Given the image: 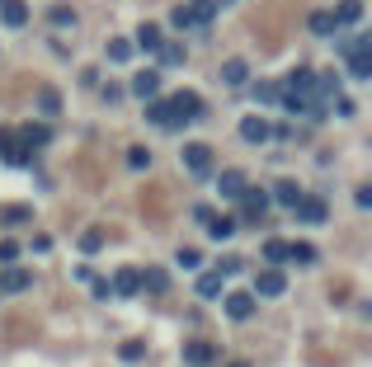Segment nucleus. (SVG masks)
<instances>
[{
	"instance_id": "obj_1",
	"label": "nucleus",
	"mask_w": 372,
	"mask_h": 367,
	"mask_svg": "<svg viewBox=\"0 0 372 367\" xmlns=\"http://www.w3.org/2000/svg\"><path fill=\"white\" fill-rule=\"evenodd\" d=\"M203 118V95L198 90H179L165 99V128H184V123H198Z\"/></svg>"
},
{
	"instance_id": "obj_2",
	"label": "nucleus",
	"mask_w": 372,
	"mask_h": 367,
	"mask_svg": "<svg viewBox=\"0 0 372 367\" xmlns=\"http://www.w3.org/2000/svg\"><path fill=\"white\" fill-rule=\"evenodd\" d=\"M236 203H240V217H236V221H245V226H260V221H264V212H268V193H264V188L245 184Z\"/></svg>"
},
{
	"instance_id": "obj_3",
	"label": "nucleus",
	"mask_w": 372,
	"mask_h": 367,
	"mask_svg": "<svg viewBox=\"0 0 372 367\" xmlns=\"http://www.w3.org/2000/svg\"><path fill=\"white\" fill-rule=\"evenodd\" d=\"M293 217L306 221V226H325V221H330V208H325V198H297Z\"/></svg>"
},
{
	"instance_id": "obj_4",
	"label": "nucleus",
	"mask_w": 372,
	"mask_h": 367,
	"mask_svg": "<svg viewBox=\"0 0 372 367\" xmlns=\"http://www.w3.org/2000/svg\"><path fill=\"white\" fill-rule=\"evenodd\" d=\"M184 170L188 175H213V146H203V141H188L184 146Z\"/></svg>"
},
{
	"instance_id": "obj_5",
	"label": "nucleus",
	"mask_w": 372,
	"mask_h": 367,
	"mask_svg": "<svg viewBox=\"0 0 372 367\" xmlns=\"http://www.w3.org/2000/svg\"><path fill=\"white\" fill-rule=\"evenodd\" d=\"M283 292H288V278L278 273V264H268V268L255 273V297H283Z\"/></svg>"
},
{
	"instance_id": "obj_6",
	"label": "nucleus",
	"mask_w": 372,
	"mask_h": 367,
	"mask_svg": "<svg viewBox=\"0 0 372 367\" xmlns=\"http://www.w3.org/2000/svg\"><path fill=\"white\" fill-rule=\"evenodd\" d=\"M226 297V315L231 320H250L255 315V292H222Z\"/></svg>"
},
{
	"instance_id": "obj_7",
	"label": "nucleus",
	"mask_w": 372,
	"mask_h": 367,
	"mask_svg": "<svg viewBox=\"0 0 372 367\" xmlns=\"http://www.w3.org/2000/svg\"><path fill=\"white\" fill-rule=\"evenodd\" d=\"M222 353H217L213 344H203V339H193V344H184V363L188 367H213Z\"/></svg>"
},
{
	"instance_id": "obj_8",
	"label": "nucleus",
	"mask_w": 372,
	"mask_h": 367,
	"mask_svg": "<svg viewBox=\"0 0 372 367\" xmlns=\"http://www.w3.org/2000/svg\"><path fill=\"white\" fill-rule=\"evenodd\" d=\"M240 137H245L250 146H264L273 132H268V123H264V118H255V113H250V118H240Z\"/></svg>"
},
{
	"instance_id": "obj_9",
	"label": "nucleus",
	"mask_w": 372,
	"mask_h": 367,
	"mask_svg": "<svg viewBox=\"0 0 372 367\" xmlns=\"http://www.w3.org/2000/svg\"><path fill=\"white\" fill-rule=\"evenodd\" d=\"M108 288H113V297H137L141 292V278H137V268H118Z\"/></svg>"
},
{
	"instance_id": "obj_10",
	"label": "nucleus",
	"mask_w": 372,
	"mask_h": 367,
	"mask_svg": "<svg viewBox=\"0 0 372 367\" xmlns=\"http://www.w3.org/2000/svg\"><path fill=\"white\" fill-rule=\"evenodd\" d=\"M0 19H5V28H24L28 24V5L24 0H0Z\"/></svg>"
},
{
	"instance_id": "obj_11",
	"label": "nucleus",
	"mask_w": 372,
	"mask_h": 367,
	"mask_svg": "<svg viewBox=\"0 0 372 367\" xmlns=\"http://www.w3.org/2000/svg\"><path fill=\"white\" fill-rule=\"evenodd\" d=\"M344 57H349V76L353 80L372 76V48H353V52H344Z\"/></svg>"
},
{
	"instance_id": "obj_12",
	"label": "nucleus",
	"mask_w": 372,
	"mask_h": 367,
	"mask_svg": "<svg viewBox=\"0 0 372 367\" xmlns=\"http://www.w3.org/2000/svg\"><path fill=\"white\" fill-rule=\"evenodd\" d=\"M33 288V278H28L24 268H10L5 264V273H0V292H28Z\"/></svg>"
},
{
	"instance_id": "obj_13",
	"label": "nucleus",
	"mask_w": 372,
	"mask_h": 367,
	"mask_svg": "<svg viewBox=\"0 0 372 367\" xmlns=\"http://www.w3.org/2000/svg\"><path fill=\"white\" fill-rule=\"evenodd\" d=\"M203 226H208V236H213V240H231L240 221H236V217H217V212H213V217H208Z\"/></svg>"
},
{
	"instance_id": "obj_14",
	"label": "nucleus",
	"mask_w": 372,
	"mask_h": 367,
	"mask_svg": "<svg viewBox=\"0 0 372 367\" xmlns=\"http://www.w3.org/2000/svg\"><path fill=\"white\" fill-rule=\"evenodd\" d=\"M160 43H165V38H160V28H156V24H141V28H137V48H141L146 57H156V52H160Z\"/></svg>"
},
{
	"instance_id": "obj_15",
	"label": "nucleus",
	"mask_w": 372,
	"mask_h": 367,
	"mask_svg": "<svg viewBox=\"0 0 372 367\" xmlns=\"http://www.w3.org/2000/svg\"><path fill=\"white\" fill-rule=\"evenodd\" d=\"M306 28H311L316 38H330V33H340V24H335V14H330V10H316V14L306 19Z\"/></svg>"
},
{
	"instance_id": "obj_16",
	"label": "nucleus",
	"mask_w": 372,
	"mask_h": 367,
	"mask_svg": "<svg viewBox=\"0 0 372 367\" xmlns=\"http://www.w3.org/2000/svg\"><path fill=\"white\" fill-rule=\"evenodd\" d=\"M217 188H222V198H240V188H245V175H240V170H222Z\"/></svg>"
},
{
	"instance_id": "obj_17",
	"label": "nucleus",
	"mask_w": 372,
	"mask_h": 367,
	"mask_svg": "<svg viewBox=\"0 0 372 367\" xmlns=\"http://www.w3.org/2000/svg\"><path fill=\"white\" fill-rule=\"evenodd\" d=\"M133 95H141V99L160 95V71H141V76L133 80Z\"/></svg>"
},
{
	"instance_id": "obj_18",
	"label": "nucleus",
	"mask_w": 372,
	"mask_h": 367,
	"mask_svg": "<svg viewBox=\"0 0 372 367\" xmlns=\"http://www.w3.org/2000/svg\"><path fill=\"white\" fill-rule=\"evenodd\" d=\"M226 292V273H203L198 278V297H222Z\"/></svg>"
},
{
	"instance_id": "obj_19",
	"label": "nucleus",
	"mask_w": 372,
	"mask_h": 367,
	"mask_svg": "<svg viewBox=\"0 0 372 367\" xmlns=\"http://www.w3.org/2000/svg\"><path fill=\"white\" fill-rule=\"evenodd\" d=\"M330 14H335V24H353V19L363 14V0H344V5H340V10H330Z\"/></svg>"
},
{
	"instance_id": "obj_20",
	"label": "nucleus",
	"mask_w": 372,
	"mask_h": 367,
	"mask_svg": "<svg viewBox=\"0 0 372 367\" xmlns=\"http://www.w3.org/2000/svg\"><path fill=\"white\" fill-rule=\"evenodd\" d=\"M273 198H278V203H283V208H293L297 198H302V188H297L293 179H283V184H273Z\"/></svg>"
},
{
	"instance_id": "obj_21",
	"label": "nucleus",
	"mask_w": 372,
	"mask_h": 367,
	"mask_svg": "<svg viewBox=\"0 0 372 367\" xmlns=\"http://www.w3.org/2000/svg\"><path fill=\"white\" fill-rule=\"evenodd\" d=\"M288 259H297V264H316V245H306V240H288Z\"/></svg>"
},
{
	"instance_id": "obj_22",
	"label": "nucleus",
	"mask_w": 372,
	"mask_h": 367,
	"mask_svg": "<svg viewBox=\"0 0 372 367\" xmlns=\"http://www.w3.org/2000/svg\"><path fill=\"white\" fill-rule=\"evenodd\" d=\"M264 259L268 264H288V240H278V236L264 240Z\"/></svg>"
},
{
	"instance_id": "obj_23",
	"label": "nucleus",
	"mask_w": 372,
	"mask_h": 367,
	"mask_svg": "<svg viewBox=\"0 0 372 367\" xmlns=\"http://www.w3.org/2000/svg\"><path fill=\"white\" fill-rule=\"evenodd\" d=\"M170 24H175V28H198V14H193V5H175Z\"/></svg>"
},
{
	"instance_id": "obj_24",
	"label": "nucleus",
	"mask_w": 372,
	"mask_h": 367,
	"mask_svg": "<svg viewBox=\"0 0 372 367\" xmlns=\"http://www.w3.org/2000/svg\"><path fill=\"white\" fill-rule=\"evenodd\" d=\"M245 76H250L245 61H226V66H222V80H226V85H245Z\"/></svg>"
},
{
	"instance_id": "obj_25",
	"label": "nucleus",
	"mask_w": 372,
	"mask_h": 367,
	"mask_svg": "<svg viewBox=\"0 0 372 367\" xmlns=\"http://www.w3.org/2000/svg\"><path fill=\"white\" fill-rule=\"evenodd\" d=\"M250 95H255V104H273V99H278V85H273V80H255Z\"/></svg>"
},
{
	"instance_id": "obj_26",
	"label": "nucleus",
	"mask_w": 372,
	"mask_h": 367,
	"mask_svg": "<svg viewBox=\"0 0 372 367\" xmlns=\"http://www.w3.org/2000/svg\"><path fill=\"white\" fill-rule=\"evenodd\" d=\"M160 61H165V66H184V48H179V43H160Z\"/></svg>"
},
{
	"instance_id": "obj_27",
	"label": "nucleus",
	"mask_w": 372,
	"mask_h": 367,
	"mask_svg": "<svg viewBox=\"0 0 372 367\" xmlns=\"http://www.w3.org/2000/svg\"><path fill=\"white\" fill-rule=\"evenodd\" d=\"M146 123L151 128H165V99H156V95L146 99Z\"/></svg>"
},
{
	"instance_id": "obj_28",
	"label": "nucleus",
	"mask_w": 372,
	"mask_h": 367,
	"mask_svg": "<svg viewBox=\"0 0 372 367\" xmlns=\"http://www.w3.org/2000/svg\"><path fill=\"white\" fill-rule=\"evenodd\" d=\"M38 108H43L48 118H57V113H61V95H57V90H43V95H38Z\"/></svg>"
},
{
	"instance_id": "obj_29",
	"label": "nucleus",
	"mask_w": 372,
	"mask_h": 367,
	"mask_svg": "<svg viewBox=\"0 0 372 367\" xmlns=\"http://www.w3.org/2000/svg\"><path fill=\"white\" fill-rule=\"evenodd\" d=\"M240 259H245V255H222V259H217V273H226V278H236L240 268H245V264H240Z\"/></svg>"
},
{
	"instance_id": "obj_30",
	"label": "nucleus",
	"mask_w": 372,
	"mask_h": 367,
	"mask_svg": "<svg viewBox=\"0 0 372 367\" xmlns=\"http://www.w3.org/2000/svg\"><path fill=\"white\" fill-rule=\"evenodd\" d=\"M137 278H141L146 292H165V273H160V268H146V273H137Z\"/></svg>"
},
{
	"instance_id": "obj_31",
	"label": "nucleus",
	"mask_w": 372,
	"mask_h": 367,
	"mask_svg": "<svg viewBox=\"0 0 372 367\" xmlns=\"http://www.w3.org/2000/svg\"><path fill=\"white\" fill-rule=\"evenodd\" d=\"M80 250H85V255H99V250H104V231H85V236H80Z\"/></svg>"
},
{
	"instance_id": "obj_32",
	"label": "nucleus",
	"mask_w": 372,
	"mask_h": 367,
	"mask_svg": "<svg viewBox=\"0 0 372 367\" xmlns=\"http://www.w3.org/2000/svg\"><path fill=\"white\" fill-rule=\"evenodd\" d=\"M19 137H24L28 146H43V141H48L52 132H48V128H33V123H28V128H19Z\"/></svg>"
},
{
	"instance_id": "obj_33",
	"label": "nucleus",
	"mask_w": 372,
	"mask_h": 367,
	"mask_svg": "<svg viewBox=\"0 0 372 367\" xmlns=\"http://www.w3.org/2000/svg\"><path fill=\"white\" fill-rule=\"evenodd\" d=\"M128 57H133V43H123V38L108 43V61H128Z\"/></svg>"
},
{
	"instance_id": "obj_34",
	"label": "nucleus",
	"mask_w": 372,
	"mask_h": 367,
	"mask_svg": "<svg viewBox=\"0 0 372 367\" xmlns=\"http://www.w3.org/2000/svg\"><path fill=\"white\" fill-rule=\"evenodd\" d=\"M128 165H133V170H146V165H151V151H146V146H133V151H128Z\"/></svg>"
},
{
	"instance_id": "obj_35",
	"label": "nucleus",
	"mask_w": 372,
	"mask_h": 367,
	"mask_svg": "<svg viewBox=\"0 0 372 367\" xmlns=\"http://www.w3.org/2000/svg\"><path fill=\"white\" fill-rule=\"evenodd\" d=\"M123 358H128V363L146 358V344H141V339H128V344H123Z\"/></svg>"
},
{
	"instance_id": "obj_36",
	"label": "nucleus",
	"mask_w": 372,
	"mask_h": 367,
	"mask_svg": "<svg viewBox=\"0 0 372 367\" xmlns=\"http://www.w3.org/2000/svg\"><path fill=\"white\" fill-rule=\"evenodd\" d=\"M175 264H179V268H198V264H203V255H198V250H179V255H175Z\"/></svg>"
},
{
	"instance_id": "obj_37",
	"label": "nucleus",
	"mask_w": 372,
	"mask_h": 367,
	"mask_svg": "<svg viewBox=\"0 0 372 367\" xmlns=\"http://www.w3.org/2000/svg\"><path fill=\"white\" fill-rule=\"evenodd\" d=\"M0 217H5V226H19V221H28V208H5Z\"/></svg>"
},
{
	"instance_id": "obj_38",
	"label": "nucleus",
	"mask_w": 372,
	"mask_h": 367,
	"mask_svg": "<svg viewBox=\"0 0 372 367\" xmlns=\"http://www.w3.org/2000/svg\"><path fill=\"white\" fill-rule=\"evenodd\" d=\"M19 259V245L14 240H0V264H14Z\"/></svg>"
},
{
	"instance_id": "obj_39",
	"label": "nucleus",
	"mask_w": 372,
	"mask_h": 367,
	"mask_svg": "<svg viewBox=\"0 0 372 367\" xmlns=\"http://www.w3.org/2000/svg\"><path fill=\"white\" fill-rule=\"evenodd\" d=\"M52 24H76V14H71L66 5H57V10H52Z\"/></svg>"
},
{
	"instance_id": "obj_40",
	"label": "nucleus",
	"mask_w": 372,
	"mask_h": 367,
	"mask_svg": "<svg viewBox=\"0 0 372 367\" xmlns=\"http://www.w3.org/2000/svg\"><path fill=\"white\" fill-rule=\"evenodd\" d=\"M99 95H104V104H118V99H123V85H104Z\"/></svg>"
},
{
	"instance_id": "obj_41",
	"label": "nucleus",
	"mask_w": 372,
	"mask_h": 367,
	"mask_svg": "<svg viewBox=\"0 0 372 367\" xmlns=\"http://www.w3.org/2000/svg\"><path fill=\"white\" fill-rule=\"evenodd\" d=\"M90 283H95V297H104V301H108V297H113V288H108L104 278H90Z\"/></svg>"
},
{
	"instance_id": "obj_42",
	"label": "nucleus",
	"mask_w": 372,
	"mask_h": 367,
	"mask_svg": "<svg viewBox=\"0 0 372 367\" xmlns=\"http://www.w3.org/2000/svg\"><path fill=\"white\" fill-rule=\"evenodd\" d=\"M5 141H10V132H0V146H5Z\"/></svg>"
}]
</instances>
